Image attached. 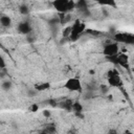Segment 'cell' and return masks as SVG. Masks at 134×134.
Masks as SVG:
<instances>
[{
    "label": "cell",
    "mask_w": 134,
    "mask_h": 134,
    "mask_svg": "<svg viewBox=\"0 0 134 134\" xmlns=\"http://www.w3.org/2000/svg\"><path fill=\"white\" fill-rule=\"evenodd\" d=\"M52 5L61 14H67L75 8V2L71 0H54Z\"/></svg>",
    "instance_id": "cell-1"
},
{
    "label": "cell",
    "mask_w": 134,
    "mask_h": 134,
    "mask_svg": "<svg viewBox=\"0 0 134 134\" xmlns=\"http://www.w3.org/2000/svg\"><path fill=\"white\" fill-rule=\"evenodd\" d=\"M85 27H86L85 24L81 20H75V22L71 26V31H70V35H69V39L71 41H76L81 37L83 31L85 30Z\"/></svg>",
    "instance_id": "cell-2"
},
{
    "label": "cell",
    "mask_w": 134,
    "mask_h": 134,
    "mask_svg": "<svg viewBox=\"0 0 134 134\" xmlns=\"http://www.w3.org/2000/svg\"><path fill=\"white\" fill-rule=\"evenodd\" d=\"M107 77H108V84H109V86H112V87H119V86L122 85V81H121V79H120L118 72H117L115 69L108 71Z\"/></svg>",
    "instance_id": "cell-3"
},
{
    "label": "cell",
    "mask_w": 134,
    "mask_h": 134,
    "mask_svg": "<svg viewBox=\"0 0 134 134\" xmlns=\"http://www.w3.org/2000/svg\"><path fill=\"white\" fill-rule=\"evenodd\" d=\"M64 87L69 91H75V92H81L82 91V83L77 77L68 79L65 82Z\"/></svg>",
    "instance_id": "cell-4"
},
{
    "label": "cell",
    "mask_w": 134,
    "mask_h": 134,
    "mask_svg": "<svg viewBox=\"0 0 134 134\" xmlns=\"http://www.w3.org/2000/svg\"><path fill=\"white\" fill-rule=\"evenodd\" d=\"M103 53L107 57V58H112V57H115L119 53V46L116 42H113V43H108L104 46V49H103Z\"/></svg>",
    "instance_id": "cell-5"
},
{
    "label": "cell",
    "mask_w": 134,
    "mask_h": 134,
    "mask_svg": "<svg viewBox=\"0 0 134 134\" xmlns=\"http://www.w3.org/2000/svg\"><path fill=\"white\" fill-rule=\"evenodd\" d=\"M114 40L117 42H122L127 44H133L134 42V36L131 34H126V32H118L114 35Z\"/></svg>",
    "instance_id": "cell-6"
},
{
    "label": "cell",
    "mask_w": 134,
    "mask_h": 134,
    "mask_svg": "<svg viewBox=\"0 0 134 134\" xmlns=\"http://www.w3.org/2000/svg\"><path fill=\"white\" fill-rule=\"evenodd\" d=\"M75 8L77 9V12L84 16V17H88L90 16V10L87 6V2L84 1V0H80V1H76L75 2Z\"/></svg>",
    "instance_id": "cell-7"
},
{
    "label": "cell",
    "mask_w": 134,
    "mask_h": 134,
    "mask_svg": "<svg viewBox=\"0 0 134 134\" xmlns=\"http://www.w3.org/2000/svg\"><path fill=\"white\" fill-rule=\"evenodd\" d=\"M17 29H18V31H19L20 34L25 35V36L29 35V34L31 32V30H32L31 25H30V23H29L28 21H22V22H20V23L18 24Z\"/></svg>",
    "instance_id": "cell-8"
},
{
    "label": "cell",
    "mask_w": 134,
    "mask_h": 134,
    "mask_svg": "<svg viewBox=\"0 0 134 134\" xmlns=\"http://www.w3.org/2000/svg\"><path fill=\"white\" fill-rule=\"evenodd\" d=\"M115 64H118L122 67H128L129 65V58L126 53H118L115 57Z\"/></svg>",
    "instance_id": "cell-9"
},
{
    "label": "cell",
    "mask_w": 134,
    "mask_h": 134,
    "mask_svg": "<svg viewBox=\"0 0 134 134\" xmlns=\"http://www.w3.org/2000/svg\"><path fill=\"white\" fill-rule=\"evenodd\" d=\"M50 88V84L45 82V83H39V84H36L34 86V89L37 90L38 92H41V91H44V90H47Z\"/></svg>",
    "instance_id": "cell-10"
},
{
    "label": "cell",
    "mask_w": 134,
    "mask_h": 134,
    "mask_svg": "<svg viewBox=\"0 0 134 134\" xmlns=\"http://www.w3.org/2000/svg\"><path fill=\"white\" fill-rule=\"evenodd\" d=\"M0 23L3 27H9L12 25V19H10V17L3 15L0 17Z\"/></svg>",
    "instance_id": "cell-11"
},
{
    "label": "cell",
    "mask_w": 134,
    "mask_h": 134,
    "mask_svg": "<svg viewBox=\"0 0 134 134\" xmlns=\"http://www.w3.org/2000/svg\"><path fill=\"white\" fill-rule=\"evenodd\" d=\"M83 105L79 102H74L72 103V107H71V110L74 111V113H83Z\"/></svg>",
    "instance_id": "cell-12"
},
{
    "label": "cell",
    "mask_w": 134,
    "mask_h": 134,
    "mask_svg": "<svg viewBox=\"0 0 134 134\" xmlns=\"http://www.w3.org/2000/svg\"><path fill=\"white\" fill-rule=\"evenodd\" d=\"M72 103H73V102H71L70 99H66V100H63V102L60 104V106H61L63 109H66V110H71Z\"/></svg>",
    "instance_id": "cell-13"
},
{
    "label": "cell",
    "mask_w": 134,
    "mask_h": 134,
    "mask_svg": "<svg viewBox=\"0 0 134 134\" xmlns=\"http://www.w3.org/2000/svg\"><path fill=\"white\" fill-rule=\"evenodd\" d=\"M12 87H13V83H12L10 81H4V82H2V84H1V88H2L4 91H9V90L12 89Z\"/></svg>",
    "instance_id": "cell-14"
},
{
    "label": "cell",
    "mask_w": 134,
    "mask_h": 134,
    "mask_svg": "<svg viewBox=\"0 0 134 134\" xmlns=\"http://www.w3.org/2000/svg\"><path fill=\"white\" fill-rule=\"evenodd\" d=\"M19 12H20L22 15L26 16V15H28V14H29V7H28L26 4H22V5H20Z\"/></svg>",
    "instance_id": "cell-15"
},
{
    "label": "cell",
    "mask_w": 134,
    "mask_h": 134,
    "mask_svg": "<svg viewBox=\"0 0 134 134\" xmlns=\"http://www.w3.org/2000/svg\"><path fill=\"white\" fill-rule=\"evenodd\" d=\"M55 131H57V129H55V126L54 125H48L45 128V130H44V132H46L47 134H54Z\"/></svg>",
    "instance_id": "cell-16"
},
{
    "label": "cell",
    "mask_w": 134,
    "mask_h": 134,
    "mask_svg": "<svg viewBox=\"0 0 134 134\" xmlns=\"http://www.w3.org/2000/svg\"><path fill=\"white\" fill-rule=\"evenodd\" d=\"M70 31H71V26H68L67 28H65V29H64V31H63V37H64V38L69 37Z\"/></svg>",
    "instance_id": "cell-17"
},
{
    "label": "cell",
    "mask_w": 134,
    "mask_h": 134,
    "mask_svg": "<svg viewBox=\"0 0 134 134\" xmlns=\"http://www.w3.org/2000/svg\"><path fill=\"white\" fill-rule=\"evenodd\" d=\"M38 93H39V92H38L37 90H35L34 88H32V89H29V90L27 91V95H28V96H36Z\"/></svg>",
    "instance_id": "cell-18"
},
{
    "label": "cell",
    "mask_w": 134,
    "mask_h": 134,
    "mask_svg": "<svg viewBox=\"0 0 134 134\" xmlns=\"http://www.w3.org/2000/svg\"><path fill=\"white\" fill-rule=\"evenodd\" d=\"M4 68H5V60L3 55L0 53V69H4Z\"/></svg>",
    "instance_id": "cell-19"
},
{
    "label": "cell",
    "mask_w": 134,
    "mask_h": 134,
    "mask_svg": "<svg viewBox=\"0 0 134 134\" xmlns=\"http://www.w3.org/2000/svg\"><path fill=\"white\" fill-rule=\"evenodd\" d=\"M38 109H39V107H38V105H31L30 107H29V111H31V112H36V111H38Z\"/></svg>",
    "instance_id": "cell-20"
},
{
    "label": "cell",
    "mask_w": 134,
    "mask_h": 134,
    "mask_svg": "<svg viewBox=\"0 0 134 134\" xmlns=\"http://www.w3.org/2000/svg\"><path fill=\"white\" fill-rule=\"evenodd\" d=\"M108 134H118V131L116 129H114V128H111V129H109Z\"/></svg>",
    "instance_id": "cell-21"
},
{
    "label": "cell",
    "mask_w": 134,
    "mask_h": 134,
    "mask_svg": "<svg viewBox=\"0 0 134 134\" xmlns=\"http://www.w3.org/2000/svg\"><path fill=\"white\" fill-rule=\"evenodd\" d=\"M43 114H44L46 117H49V116H50V111H48V110H45V111H43Z\"/></svg>",
    "instance_id": "cell-22"
},
{
    "label": "cell",
    "mask_w": 134,
    "mask_h": 134,
    "mask_svg": "<svg viewBox=\"0 0 134 134\" xmlns=\"http://www.w3.org/2000/svg\"><path fill=\"white\" fill-rule=\"evenodd\" d=\"M122 134H133L131 131H129V130H125L124 132H122Z\"/></svg>",
    "instance_id": "cell-23"
},
{
    "label": "cell",
    "mask_w": 134,
    "mask_h": 134,
    "mask_svg": "<svg viewBox=\"0 0 134 134\" xmlns=\"http://www.w3.org/2000/svg\"><path fill=\"white\" fill-rule=\"evenodd\" d=\"M89 73H90V74H94V70H90Z\"/></svg>",
    "instance_id": "cell-24"
},
{
    "label": "cell",
    "mask_w": 134,
    "mask_h": 134,
    "mask_svg": "<svg viewBox=\"0 0 134 134\" xmlns=\"http://www.w3.org/2000/svg\"><path fill=\"white\" fill-rule=\"evenodd\" d=\"M40 134H47L46 132H42V133H40Z\"/></svg>",
    "instance_id": "cell-25"
}]
</instances>
